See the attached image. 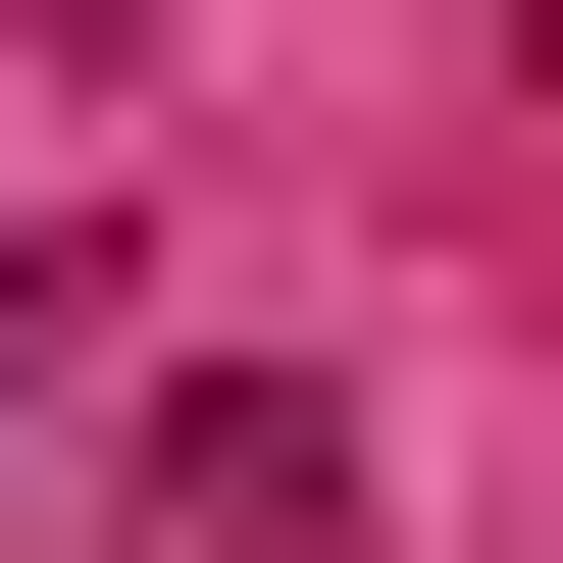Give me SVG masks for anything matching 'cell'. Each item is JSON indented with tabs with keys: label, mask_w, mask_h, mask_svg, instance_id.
<instances>
[{
	"label": "cell",
	"mask_w": 563,
	"mask_h": 563,
	"mask_svg": "<svg viewBox=\"0 0 563 563\" xmlns=\"http://www.w3.org/2000/svg\"><path fill=\"white\" fill-rule=\"evenodd\" d=\"M103 563H358V410H308V358H154V461H103Z\"/></svg>",
	"instance_id": "obj_1"
},
{
	"label": "cell",
	"mask_w": 563,
	"mask_h": 563,
	"mask_svg": "<svg viewBox=\"0 0 563 563\" xmlns=\"http://www.w3.org/2000/svg\"><path fill=\"white\" fill-rule=\"evenodd\" d=\"M0 410H52V256H0Z\"/></svg>",
	"instance_id": "obj_2"
}]
</instances>
